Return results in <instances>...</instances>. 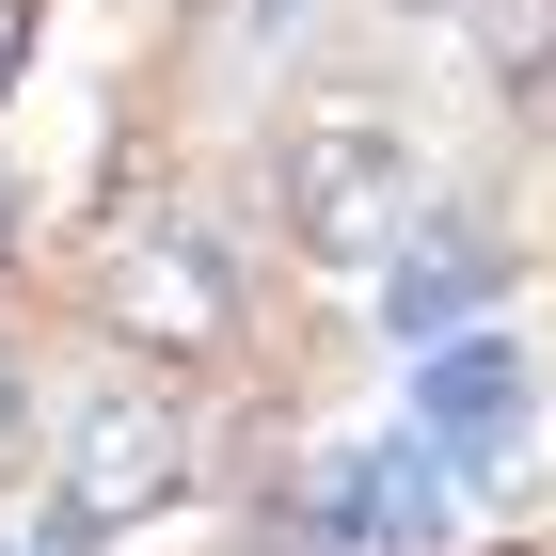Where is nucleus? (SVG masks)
Masks as SVG:
<instances>
[{"label": "nucleus", "instance_id": "nucleus-1", "mask_svg": "<svg viewBox=\"0 0 556 556\" xmlns=\"http://www.w3.org/2000/svg\"><path fill=\"white\" fill-rule=\"evenodd\" d=\"M287 223H302L318 270H397L414 223H429V175L382 112H302L287 128Z\"/></svg>", "mask_w": 556, "mask_h": 556}, {"label": "nucleus", "instance_id": "nucleus-2", "mask_svg": "<svg viewBox=\"0 0 556 556\" xmlns=\"http://www.w3.org/2000/svg\"><path fill=\"white\" fill-rule=\"evenodd\" d=\"M175 493H191V429L160 414V397H96L80 445H64V477H48V509L80 525V541H112V525H160Z\"/></svg>", "mask_w": 556, "mask_h": 556}, {"label": "nucleus", "instance_id": "nucleus-3", "mask_svg": "<svg viewBox=\"0 0 556 556\" xmlns=\"http://www.w3.org/2000/svg\"><path fill=\"white\" fill-rule=\"evenodd\" d=\"M429 541H445V462H429L414 429L318 462V493H302V556H429Z\"/></svg>", "mask_w": 556, "mask_h": 556}, {"label": "nucleus", "instance_id": "nucleus-4", "mask_svg": "<svg viewBox=\"0 0 556 556\" xmlns=\"http://www.w3.org/2000/svg\"><path fill=\"white\" fill-rule=\"evenodd\" d=\"M525 350L509 334H445V350H414V445L445 477H493V462H525Z\"/></svg>", "mask_w": 556, "mask_h": 556}, {"label": "nucleus", "instance_id": "nucleus-5", "mask_svg": "<svg viewBox=\"0 0 556 556\" xmlns=\"http://www.w3.org/2000/svg\"><path fill=\"white\" fill-rule=\"evenodd\" d=\"M96 318H112L128 350H223V334H239V287H223V255H207V239L143 223L128 255H112V287H96Z\"/></svg>", "mask_w": 556, "mask_h": 556}, {"label": "nucleus", "instance_id": "nucleus-6", "mask_svg": "<svg viewBox=\"0 0 556 556\" xmlns=\"http://www.w3.org/2000/svg\"><path fill=\"white\" fill-rule=\"evenodd\" d=\"M493 287H509L493 223H414V255L382 270V334H397V350H445V334H477Z\"/></svg>", "mask_w": 556, "mask_h": 556}, {"label": "nucleus", "instance_id": "nucleus-7", "mask_svg": "<svg viewBox=\"0 0 556 556\" xmlns=\"http://www.w3.org/2000/svg\"><path fill=\"white\" fill-rule=\"evenodd\" d=\"M509 80H525V96H541V112H556V0H541V16H525V48H509Z\"/></svg>", "mask_w": 556, "mask_h": 556}, {"label": "nucleus", "instance_id": "nucleus-8", "mask_svg": "<svg viewBox=\"0 0 556 556\" xmlns=\"http://www.w3.org/2000/svg\"><path fill=\"white\" fill-rule=\"evenodd\" d=\"M16 48H33V0H0V96H16Z\"/></svg>", "mask_w": 556, "mask_h": 556}, {"label": "nucleus", "instance_id": "nucleus-9", "mask_svg": "<svg viewBox=\"0 0 556 556\" xmlns=\"http://www.w3.org/2000/svg\"><path fill=\"white\" fill-rule=\"evenodd\" d=\"M0 429H16V350H0Z\"/></svg>", "mask_w": 556, "mask_h": 556}]
</instances>
